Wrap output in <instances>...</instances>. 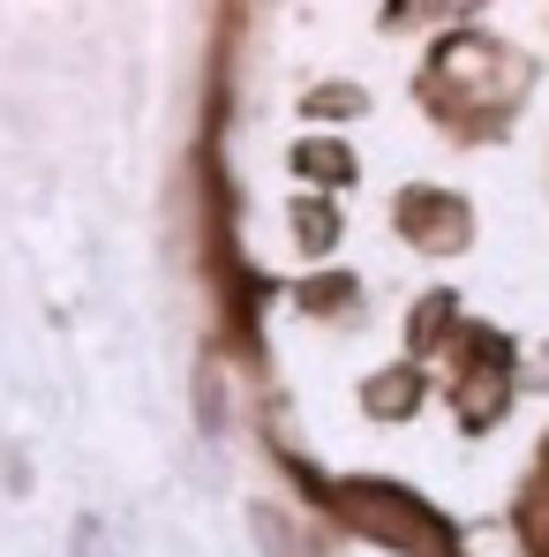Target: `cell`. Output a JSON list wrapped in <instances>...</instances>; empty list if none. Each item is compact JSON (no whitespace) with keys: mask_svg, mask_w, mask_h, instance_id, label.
<instances>
[{"mask_svg":"<svg viewBox=\"0 0 549 557\" xmlns=\"http://www.w3.org/2000/svg\"><path fill=\"white\" fill-rule=\"evenodd\" d=\"M68 557H121V543H113V528H105L98 512H84V520L68 528Z\"/></svg>","mask_w":549,"mask_h":557,"instance_id":"obj_2","label":"cell"},{"mask_svg":"<svg viewBox=\"0 0 549 557\" xmlns=\"http://www.w3.org/2000/svg\"><path fill=\"white\" fill-rule=\"evenodd\" d=\"M257 543H264L272 557H294V535H286V520H278L272 505H257Z\"/></svg>","mask_w":549,"mask_h":557,"instance_id":"obj_3","label":"cell"},{"mask_svg":"<svg viewBox=\"0 0 549 557\" xmlns=\"http://www.w3.org/2000/svg\"><path fill=\"white\" fill-rule=\"evenodd\" d=\"M332 505H339L347 520H362V535L391 543V550L445 557V528H437V512H429L422 497L391 490V482H339V490H332Z\"/></svg>","mask_w":549,"mask_h":557,"instance_id":"obj_1","label":"cell"}]
</instances>
